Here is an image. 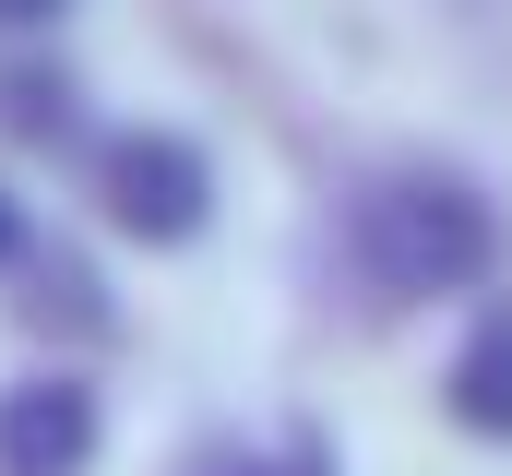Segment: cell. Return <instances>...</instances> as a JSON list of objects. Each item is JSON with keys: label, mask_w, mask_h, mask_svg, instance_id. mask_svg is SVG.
<instances>
[{"label": "cell", "mask_w": 512, "mask_h": 476, "mask_svg": "<svg viewBox=\"0 0 512 476\" xmlns=\"http://www.w3.org/2000/svg\"><path fill=\"white\" fill-rule=\"evenodd\" d=\"M501 262V215L453 167H393L358 191V274L382 298H453Z\"/></svg>", "instance_id": "cell-1"}, {"label": "cell", "mask_w": 512, "mask_h": 476, "mask_svg": "<svg viewBox=\"0 0 512 476\" xmlns=\"http://www.w3.org/2000/svg\"><path fill=\"white\" fill-rule=\"evenodd\" d=\"M96 191H108V215L131 238H191L215 215V167H203V143H179V131H120L108 155H96Z\"/></svg>", "instance_id": "cell-2"}, {"label": "cell", "mask_w": 512, "mask_h": 476, "mask_svg": "<svg viewBox=\"0 0 512 476\" xmlns=\"http://www.w3.org/2000/svg\"><path fill=\"white\" fill-rule=\"evenodd\" d=\"M96 453V393L72 369H36L0 393V476H84Z\"/></svg>", "instance_id": "cell-3"}, {"label": "cell", "mask_w": 512, "mask_h": 476, "mask_svg": "<svg viewBox=\"0 0 512 476\" xmlns=\"http://www.w3.org/2000/svg\"><path fill=\"white\" fill-rule=\"evenodd\" d=\"M453 417L465 429H512V310H489L465 357H453Z\"/></svg>", "instance_id": "cell-4"}, {"label": "cell", "mask_w": 512, "mask_h": 476, "mask_svg": "<svg viewBox=\"0 0 512 476\" xmlns=\"http://www.w3.org/2000/svg\"><path fill=\"white\" fill-rule=\"evenodd\" d=\"M227 476H322V453H274V465H227Z\"/></svg>", "instance_id": "cell-5"}, {"label": "cell", "mask_w": 512, "mask_h": 476, "mask_svg": "<svg viewBox=\"0 0 512 476\" xmlns=\"http://www.w3.org/2000/svg\"><path fill=\"white\" fill-rule=\"evenodd\" d=\"M72 0H0V24H60Z\"/></svg>", "instance_id": "cell-6"}, {"label": "cell", "mask_w": 512, "mask_h": 476, "mask_svg": "<svg viewBox=\"0 0 512 476\" xmlns=\"http://www.w3.org/2000/svg\"><path fill=\"white\" fill-rule=\"evenodd\" d=\"M12 250H24V215H12V191H0V262H12Z\"/></svg>", "instance_id": "cell-7"}]
</instances>
